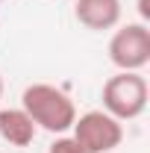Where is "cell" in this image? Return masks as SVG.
<instances>
[{
  "label": "cell",
  "mask_w": 150,
  "mask_h": 153,
  "mask_svg": "<svg viewBox=\"0 0 150 153\" xmlns=\"http://www.w3.org/2000/svg\"><path fill=\"white\" fill-rule=\"evenodd\" d=\"M21 109L33 118V124L47 130L53 135H65L76 121V106L74 100L62 88L50 82H33L21 94Z\"/></svg>",
  "instance_id": "obj_1"
},
{
  "label": "cell",
  "mask_w": 150,
  "mask_h": 153,
  "mask_svg": "<svg viewBox=\"0 0 150 153\" xmlns=\"http://www.w3.org/2000/svg\"><path fill=\"white\" fill-rule=\"evenodd\" d=\"M147 79L141 76V71H118L115 76H109L103 82V112H109L112 118H118L121 124L124 121H135L138 115L147 109Z\"/></svg>",
  "instance_id": "obj_2"
},
{
  "label": "cell",
  "mask_w": 150,
  "mask_h": 153,
  "mask_svg": "<svg viewBox=\"0 0 150 153\" xmlns=\"http://www.w3.org/2000/svg\"><path fill=\"white\" fill-rule=\"evenodd\" d=\"M109 62L118 71H141L150 65V27L144 21H130L112 33Z\"/></svg>",
  "instance_id": "obj_3"
},
{
  "label": "cell",
  "mask_w": 150,
  "mask_h": 153,
  "mask_svg": "<svg viewBox=\"0 0 150 153\" xmlns=\"http://www.w3.org/2000/svg\"><path fill=\"white\" fill-rule=\"evenodd\" d=\"M71 133L85 153H112L124 141L121 121L112 118L109 112H103V109H91V112L79 115L71 127Z\"/></svg>",
  "instance_id": "obj_4"
},
{
  "label": "cell",
  "mask_w": 150,
  "mask_h": 153,
  "mask_svg": "<svg viewBox=\"0 0 150 153\" xmlns=\"http://www.w3.org/2000/svg\"><path fill=\"white\" fill-rule=\"evenodd\" d=\"M74 18L94 33L112 30L121 24V0H76Z\"/></svg>",
  "instance_id": "obj_5"
},
{
  "label": "cell",
  "mask_w": 150,
  "mask_h": 153,
  "mask_svg": "<svg viewBox=\"0 0 150 153\" xmlns=\"http://www.w3.org/2000/svg\"><path fill=\"white\" fill-rule=\"evenodd\" d=\"M36 130L38 127L21 106L18 109H0V135H3V141H9L15 147H27V144H33Z\"/></svg>",
  "instance_id": "obj_6"
},
{
  "label": "cell",
  "mask_w": 150,
  "mask_h": 153,
  "mask_svg": "<svg viewBox=\"0 0 150 153\" xmlns=\"http://www.w3.org/2000/svg\"><path fill=\"white\" fill-rule=\"evenodd\" d=\"M47 153H85V150L76 144V138H74V135H56V138L50 141Z\"/></svg>",
  "instance_id": "obj_7"
},
{
  "label": "cell",
  "mask_w": 150,
  "mask_h": 153,
  "mask_svg": "<svg viewBox=\"0 0 150 153\" xmlns=\"http://www.w3.org/2000/svg\"><path fill=\"white\" fill-rule=\"evenodd\" d=\"M138 12H141V21L147 24V18H150V6H147V0H138Z\"/></svg>",
  "instance_id": "obj_8"
},
{
  "label": "cell",
  "mask_w": 150,
  "mask_h": 153,
  "mask_svg": "<svg viewBox=\"0 0 150 153\" xmlns=\"http://www.w3.org/2000/svg\"><path fill=\"white\" fill-rule=\"evenodd\" d=\"M0 97H3V76H0Z\"/></svg>",
  "instance_id": "obj_9"
},
{
  "label": "cell",
  "mask_w": 150,
  "mask_h": 153,
  "mask_svg": "<svg viewBox=\"0 0 150 153\" xmlns=\"http://www.w3.org/2000/svg\"><path fill=\"white\" fill-rule=\"evenodd\" d=\"M0 3H3V0H0Z\"/></svg>",
  "instance_id": "obj_10"
}]
</instances>
